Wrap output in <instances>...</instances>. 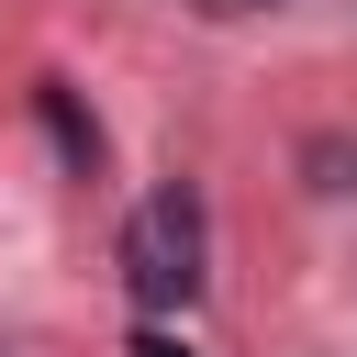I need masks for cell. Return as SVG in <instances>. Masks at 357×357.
<instances>
[{"label": "cell", "mask_w": 357, "mask_h": 357, "mask_svg": "<svg viewBox=\"0 0 357 357\" xmlns=\"http://www.w3.org/2000/svg\"><path fill=\"white\" fill-rule=\"evenodd\" d=\"M123 290H134V312H190L201 301V190L190 178H167V190L134 201V223H123Z\"/></svg>", "instance_id": "cell-1"}, {"label": "cell", "mask_w": 357, "mask_h": 357, "mask_svg": "<svg viewBox=\"0 0 357 357\" xmlns=\"http://www.w3.org/2000/svg\"><path fill=\"white\" fill-rule=\"evenodd\" d=\"M201 11H212V22H234V11H279V0H201Z\"/></svg>", "instance_id": "cell-4"}, {"label": "cell", "mask_w": 357, "mask_h": 357, "mask_svg": "<svg viewBox=\"0 0 357 357\" xmlns=\"http://www.w3.org/2000/svg\"><path fill=\"white\" fill-rule=\"evenodd\" d=\"M134 357H190V346H178L167 324H145V335H134Z\"/></svg>", "instance_id": "cell-3"}, {"label": "cell", "mask_w": 357, "mask_h": 357, "mask_svg": "<svg viewBox=\"0 0 357 357\" xmlns=\"http://www.w3.org/2000/svg\"><path fill=\"white\" fill-rule=\"evenodd\" d=\"M33 112H45V134H56V156H67L78 178H89V167H100V123H89V112L67 100V78H45V89H33Z\"/></svg>", "instance_id": "cell-2"}]
</instances>
